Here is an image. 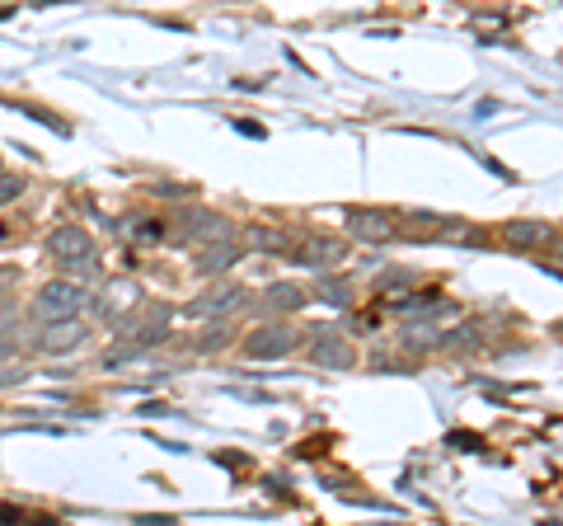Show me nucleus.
<instances>
[{
	"instance_id": "obj_1",
	"label": "nucleus",
	"mask_w": 563,
	"mask_h": 526,
	"mask_svg": "<svg viewBox=\"0 0 563 526\" xmlns=\"http://www.w3.org/2000/svg\"><path fill=\"white\" fill-rule=\"evenodd\" d=\"M80 306H90L80 282H47L43 292L33 296V320L38 325H66L80 315Z\"/></svg>"
},
{
	"instance_id": "obj_2",
	"label": "nucleus",
	"mask_w": 563,
	"mask_h": 526,
	"mask_svg": "<svg viewBox=\"0 0 563 526\" xmlns=\"http://www.w3.org/2000/svg\"><path fill=\"white\" fill-rule=\"evenodd\" d=\"M47 249H52V259L57 263H66V273L94 259V240H90V231H80V226H61V231H52Z\"/></svg>"
},
{
	"instance_id": "obj_3",
	"label": "nucleus",
	"mask_w": 563,
	"mask_h": 526,
	"mask_svg": "<svg viewBox=\"0 0 563 526\" xmlns=\"http://www.w3.org/2000/svg\"><path fill=\"white\" fill-rule=\"evenodd\" d=\"M310 357L320 362V367H329V372H343V367H352V343L338 334V329H315L310 334Z\"/></svg>"
},
{
	"instance_id": "obj_4",
	"label": "nucleus",
	"mask_w": 563,
	"mask_h": 526,
	"mask_svg": "<svg viewBox=\"0 0 563 526\" xmlns=\"http://www.w3.org/2000/svg\"><path fill=\"white\" fill-rule=\"evenodd\" d=\"M291 343H296V334L282 325H263L254 329L249 339H244V357H254V362H273V357H287Z\"/></svg>"
},
{
	"instance_id": "obj_5",
	"label": "nucleus",
	"mask_w": 563,
	"mask_h": 526,
	"mask_svg": "<svg viewBox=\"0 0 563 526\" xmlns=\"http://www.w3.org/2000/svg\"><path fill=\"white\" fill-rule=\"evenodd\" d=\"M287 254L301 263V268H329V263H338L343 245H338V240H329V235H301Z\"/></svg>"
},
{
	"instance_id": "obj_6",
	"label": "nucleus",
	"mask_w": 563,
	"mask_h": 526,
	"mask_svg": "<svg viewBox=\"0 0 563 526\" xmlns=\"http://www.w3.org/2000/svg\"><path fill=\"white\" fill-rule=\"evenodd\" d=\"M348 231L357 235V240H366V245H381V240L395 235V217H390V212H376V207H357V212H348Z\"/></svg>"
},
{
	"instance_id": "obj_7",
	"label": "nucleus",
	"mask_w": 563,
	"mask_h": 526,
	"mask_svg": "<svg viewBox=\"0 0 563 526\" xmlns=\"http://www.w3.org/2000/svg\"><path fill=\"white\" fill-rule=\"evenodd\" d=\"M179 226H183V240H212V245H226V235H230V226L221 217H212V212H183L179 217Z\"/></svg>"
},
{
	"instance_id": "obj_8",
	"label": "nucleus",
	"mask_w": 563,
	"mask_h": 526,
	"mask_svg": "<svg viewBox=\"0 0 563 526\" xmlns=\"http://www.w3.org/2000/svg\"><path fill=\"white\" fill-rule=\"evenodd\" d=\"M169 320H174V315H169V306H155L151 315H146V320H141V325L132 329V353H137V348H151L155 339H165Z\"/></svg>"
},
{
	"instance_id": "obj_9",
	"label": "nucleus",
	"mask_w": 563,
	"mask_h": 526,
	"mask_svg": "<svg viewBox=\"0 0 563 526\" xmlns=\"http://www.w3.org/2000/svg\"><path fill=\"white\" fill-rule=\"evenodd\" d=\"M244 292L240 287H212V292H202L198 301H193V315H226L230 306H240Z\"/></svg>"
},
{
	"instance_id": "obj_10",
	"label": "nucleus",
	"mask_w": 563,
	"mask_h": 526,
	"mask_svg": "<svg viewBox=\"0 0 563 526\" xmlns=\"http://www.w3.org/2000/svg\"><path fill=\"white\" fill-rule=\"evenodd\" d=\"M254 249H263V254H287L291 249V235L277 231V226H249V235H244Z\"/></svg>"
},
{
	"instance_id": "obj_11",
	"label": "nucleus",
	"mask_w": 563,
	"mask_h": 526,
	"mask_svg": "<svg viewBox=\"0 0 563 526\" xmlns=\"http://www.w3.org/2000/svg\"><path fill=\"white\" fill-rule=\"evenodd\" d=\"M263 306L268 310H301L305 306V292L296 282H273L268 292H263Z\"/></svg>"
},
{
	"instance_id": "obj_12",
	"label": "nucleus",
	"mask_w": 563,
	"mask_h": 526,
	"mask_svg": "<svg viewBox=\"0 0 563 526\" xmlns=\"http://www.w3.org/2000/svg\"><path fill=\"white\" fill-rule=\"evenodd\" d=\"M80 339H85V325H80V320H66V325L43 329V348H52V353H57V348H76Z\"/></svg>"
},
{
	"instance_id": "obj_13",
	"label": "nucleus",
	"mask_w": 563,
	"mask_h": 526,
	"mask_svg": "<svg viewBox=\"0 0 563 526\" xmlns=\"http://www.w3.org/2000/svg\"><path fill=\"white\" fill-rule=\"evenodd\" d=\"M545 235H549V226H540V221H517V226H507L503 240L512 249H535L540 240H545Z\"/></svg>"
},
{
	"instance_id": "obj_14",
	"label": "nucleus",
	"mask_w": 563,
	"mask_h": 526,
	"mask_svg": "<svg viewBox=\"0 0 563 526\" xmlns=\"http://www.w3.org/2000/svg\"><path fill=\"white\" fill-rule=\"evenodd\" d=\"M235 254H240V245H212V249H202L198 254V273H226L230 263H235Z\"/></svg>"
},
{
	"instance_id": "obj_15",
	"label": "nucleus",
	"mask_w": 563,
	"mask_h": 526,
	"mask_svg": "<svg viewBox=\"0 0 563 526\" xmlns=\"http://www.w3.org/2000/svg\"><path fill=\"white\" fill-rule=\"evenodd\" d=\"M127 296L137 301V287H132V282H118V287H108V292L99 296V306H104V315H108V320H113L118 310H127Z\"/></svg>"
},
{
	"instance_id": "obj_16",
	"label": "nucleus",
	"mask_w": 563,
	"mask_h": 526,
	"mask_svg": "<svg viewBox=\"0 0 563 526\" xmlns=\"http://www.w3.org/2000/svg\"><path fill=\"white\" fill-rule=\"evenodd\" d=\"M320 301H329V306H348V282L324 278L320 282Z\"/></svg>"
},
{
	"instance_id": "obj_17",
	"label": "nucleus",
	"mask_w": 563,
	"mask_h": 526,
	"mask_svg": "<svg viewBox=\"0 0 563 526\" xmlns=\"http://www.w3.org/2000/svg\"><path fill=\"white\" fill-rule=\"evenodd\" d=\"M160 235H165V226H160V221H141V226H137V245H155Z\"/></svg>"
},
{
	"instance_id": "obj_18",
	"label": "nucleus",
	"mask_w": 563,
	"mask_h": 526,
	"mask_svg": "<svg viewBox=\"0 0 563 526\" xmlns=\"http://www.w3.org/2000/svg\"><path fill=\"white\" fill-rule=\"evenodd\" d=\"M19 193H24V184H19V179H0V207H5V202H15Z\"/></svg>"
},
{
	"instance_id": "obj_19",
	"label": "nucleus",
	"mask_w": 563,
	"mask_h": 526,
	"mask_svg": "<svg viewBox=\"0 0 563 526\" xmlns=\"http://www.w3.org/2000/svg\"><path fill=\"white\" fill-rule=\"evenodd\" d=\"M446 343H456V348H474L479 334H474V329H456V334H446Z\"/></svg>"
},
{
	"instance_id": "obj_20",
	"label": "nucleus",
	"mask_w": 563,
	"mask_h": 526,
	"mask_svg": "<svg viewBox=\"0 0 563 526\" xmlns=\"http://www.w3.org/2000/svg\"><path fill=\"white\" fill-rule=\"evenodd\" d=\"M5 357H10V343H5V339H0V362H5Z\"/></svg>"
}]
</instances>
